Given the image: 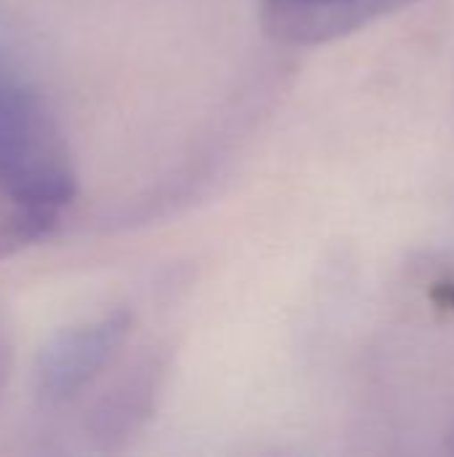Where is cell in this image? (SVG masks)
<instances>
[{"mask_svg":"<svg viewBox=\"0 0 454 457\" xmlns=\"http://www.w3.org/2000/svg\"><path fill=\"white\" fill-rule=\"evenodd\" d=\"M78 190L67 139L37 94L0 80V193L64 209Z\"/></svg>","mask_w":454,"mask_h":457,"instance_id":"cell-1","label":"cell"},{"mask_svg":"<svg viewBox=\"0 0 454 457\" xmlns=\"http://www.w3.org/2000/svg\"><path fill=\"white\" fill-rule=\"evenodd\" d=\"M134 327L128 311L59 329L37 353L35 388L45 404H64L91 386L120 353Z\"/></svg>","mask_w":454,"mask_h":457,"instance_id":"cell-2","label":"cell"},{"mask_svg":"<svg viewBox=\"0 0 454 457\" xmlns=\"http://www.w3.org/2000/svg\"><path fill=\"white\" fill-rule=\"evenodd\" d=\"M412 0H260L265 32L284 46H324L340 40Z\"/></svg>","mask_w":454,"mask_h":457,"instance_id":"cell-3","label":"cell"},{"mask_svg":"<svg viewBox=\"0 0 454 457\" xmlns=\"http://www.w3.org/2000/svg\"><path fill=\"white\" fill-rule=\"evenodd\" d=\"M59 214L62 209L48 204L0 193V260H8L45 238L56 228Z\"/></svg>","mask_w":454,"mask_h":457,"instance_id":"cell-4","label":"cell"},{"mask_svg":"<svg viewBox=\"0 0 454 457\" xmlns=\"http://www.w3.org/2000/svg\"><path fill=\"white\" fill-rule=\"evenodd\" d=\"M11 364H13V343H11L8 329H5L3 321H0V394H3V388H5V383H8Z\"/></svg>","mask_w":454,"mask_h":457,"instance_id":"cell-5","label":"cell"}]
</instances>
